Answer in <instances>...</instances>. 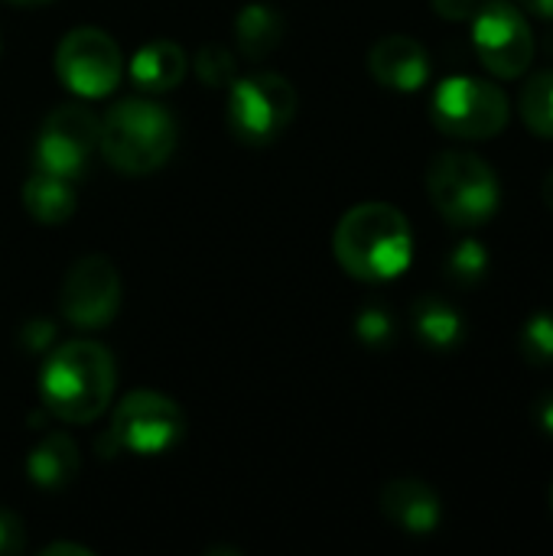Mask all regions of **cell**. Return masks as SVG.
<instances>
[{
  "label": "cell",
  "instance_id": "obj_1",
  "mask_svg": "<svg viewBox=\"0 0 553 556\" xmlns=\"http://www.w3.org/2000/svg\"><path fill=\"white\" fill-rule=\"evenodd\" d=\"M332 251L349 277L385 283L407 270L414 257V238L407 218L394 205L362 202L339 218Z\"/></svg>",
  "mask_w": 553,
  "mask_h": 556
},
{
  "label": "cell",
  "instance_id": "obj_2",
  "mask_svg": "<svg viewBox=\"0 0 553 556\" xmlns=\"http://www.w3.org/2000/svg\"><path fill=\"white\" fill-rule=\"evenodd\" d=\"M114 358L104 345L75 339L59 345L39 375V397L62 424L98 420L114 394Z\"/></svg>",
  "mask_w": 553,
  "mask_h": 556
},
{
  "label": "cell",
  "instance_id": "obj_3",
  "mask_svg": "<svg viewBox=\"0 0 553 556\" xmlns=\"http://www.w3.org/2000/svg\"><path fill=\"white\" fill-rule=\"evenodd\" d=\"M98 147L117 173L147 176L173 156L176 121L150 98H124L101 117Z\"/></svg>",
  "mask_w": 553,
  "mask_h": 556
},
{
  "label": "cell",
  "instance_id": "obj_4",
  "mask_svg": "<svg viewBox=\"0 0 553 556\" xmlns=\"http://www.w3.org/2000/svg\"><path fill=\"white\" fill-rule=\"evenodd\" d=\"M427 192L433 208L456 228H479L499 212V179L492 166L466 150H443L430 160Z\"/></svg>",
  "mask_w": 553,
  "mask_h": 556
},
{
  "label": "cell",
  "instance_id": "obj_5",
  "mask_svg": "<svg viewBox=\"0 0 553 556\" xmlns=\"http://www.w3.org/2000/svg\"><path fill=\"white\" fill-rule=\"evenodd\" d=\"M297 114V91L277 72L238 75L228 85V127L248 147H267L284 137Z\"/></svg>",
  "mask_w": 553,
  "mask_h": 556
},
{
  "label": "cell",
  "instance_id": "obj_6",
  "mask_svg": "<svg viewBox=\"0 0 553 556\" xmlns=\"http://www.w3.org/2000/svg\"><path fill=\"white\" fill-rule=\"evenodd\" d=\"M433 124L460 140H486L505 130L508 124V98L492 81L473 75L443 78L430 98Z\"/></svg>",
  "mask_w": 553,
  "mask_h": 556
},
{
  "label": "cell",
  "instance_id": "obj_7",
  "mask_svg": "<svg viewBox=\"0 0 553 556\" xmlns=\"http://www.w3.org/2000/svg\"><path fill=\"white\" fill-rule=\"evenodd\" d=\"M186 440V414L160 391H130L111 417V443L134 456H163Z\"/></svg>",
  "mask_w": 553,
  "mask_h": 556
},
{
  "label": "cell",
  "instance_id": "obj_8",
  "mask_svg": "<svg viewBox=\"0 0 553 556\" xmlns=\"http://www.w3.org/2000/svg\"><path fill=\"white\" fill-rule=\"evenodd\" d=\"M98 140H101V121L95 117V111H88L85 104H62L42 121L36 134L33 166L75 182L78 176L88 173Z\"/></svg>",
  "mask_w": 553,
  "mask_h": 556
},
{
  "label": "cell",
  "instance_id": "obj_9",
  "mask_svg": "<svg viewBox=\"0 0 553 556\" xmlns=\"http://www.w3.org/2000/svg\"><path fill=\"white\" fill-rule=\"evenodd\" d=\"M55 75L78 98H104L121 85L124 59L117 42L95 26H78L55 49Z\"/></svg>",
  "mask_w": 553,
  "mask_h": 556
},
{
  "label": "cell",
  "instance_id": "obj_10",
  "mask_svg": "<svg viewBox=\"0 0 553 556\" xmlns=\"http://www.w3.org/2000/svg\"><path fill=\"white\" fill-rule=\"evenodd\" d=\"M121 309V277L117 267L104 254L78 257L62 287H59V313L68 326L95 332L114 323Z\"/></svg>",
  "mask_w": 553,
  "mask_h": 556
},
{
  "label": "cell",
  "instance_id": "obj_11",
  "mask_svg": "<svg viewBox=\"0 0 553 556\" xmlns=\"http://www.w3.org/2000/svg\"><path fill=\"white\" fill-rule=\"evenodd\" d=\"M473 42L479 62L499 78H518L531 68L535 59V33L521 10L505 0H489L473 16Z\"/></svg>",
  "mask_w": 553,
  "mask_h": 556
},
{
  "label": "cell",
  "instance_id": "obj_12",
  "mask_svg": "<svg viewBox=\"0 0 553 556\" xmlns=\"http://www.w3.org/2000/svg\"><path fill=\"white\" fill-rule=\"evenodd\" d=\"M368 72L375 75L378 85H385L391 91H417V88H424V81L430 75V55L414 36L391 33L372 46Z\"/></svg>",
  "mask_w": 553,
  "mask_h": 556
},
{
  "label": "cell",
  "instance_id": "obj_13",
  "mask_svg": "<svg viewBox=\"0 0 553 556\" xmlns=\"http://www.w3.org/2000/svg\"><path fill=\"white\" fill-rule=\"evenodd\" d=\"M381 511L414 538H427L440 528V498L420 479H391L381 489Z\"/></svg>",
  "mask_w": 553,
  "mask_h": 556
},
{
  "label": "cell",
  "instance_id": "obj_14",
  "mask_svg": "<svg viewBox=\"0 0 553 556\" xmlns=\"http://www.w3.org/2000/svg\"><path fill=\"white\" fill-rule=\"evenodd\" d=\"M189 59L179 42L173 39H150L130 59V81L147 94L173 91L186 78Z\"/></svg>",
  "mask_w": 553,
  "mask_h": 556
},
{
  "label": "cell",
  "instance_id": "obj_15",
  "mask_svg": "<svg viewBox=\"0 0 553 556\" xmlns=\"http://www.w3.org/2000/svg\"><path fill=\"white\" fill-rule=\"evenodd\" d=\"M81 472V453L65 433H49L39 440L26 456V476L36 489L62 492L68 489Z\"/></svg>",
  "mask_w": 553,
  "mask_h": 556
},
{
  "label": "cell",
  "instance_id": "obj_16",
  "mask_svg": "<svg viewBox=\"0 0 553 556\" xmlns=\"http://www.w3.org/2000/svg\"><path fill=\"white\" fill-rule=\"evenodd\" d=\"M284 13L274 7V3H248L238 10L235 16V42H238V52L251 62H261L267 59L280 39H284Z\"/></svg>",
  "mask_w": 553,
  "mask_h": 556
},
{
  "label": "cell",
  "instance_id": "obj_17",
  "mask_svg": "<svg viewBox=\"0 0 553 556\" xmlns=\"http://www.w3.org/2000/svg\"><path fill=\"white\" fill-rule=\"evenodd\" d=\"M411 319L417 339L433 352H453L466 336L463 313L440 296H420L411 309Z\"/></svg>",
  "mask_w": 553,
  "mask_h": 556
},
{
  "label": "cell",
  "instance_id": "obj_18",
  "mask_svg": "<svg viewBox=\"0 0 553 556\" xmlns=\"http://www.w3.org/2000/svg\"><path fill=\"white\" fill-rule=\"evenodd\" d=\"M23 208L39 225H62L75 212V192L72 182L42 169H33V176L23 182Z\"/></svg>",
  "mask_w": 553,
  "mask_h": 556
},
{
  "label": "cell",
  "instance_id": "obj_19",
  "mask_svg": "<svg viewBox=\"0 0 553 556\" xmlns=\"http://www.w3.org/2000/svg\"><path fill=\"white\" fill-rule=\"evenodd\" d=\"M521 121L531 134L553 140V68L538 72L521 91Z\"/></svg>",
  "mask_w": 553,
  "mask_h": 556
},
{
  "label": "cell",
  "instance_id": "obj_20",
  "mask_svg": "<svg viewBox=\"0 0 553 556\" xmlns=\"http://www.w3.org/2000/svg\"><path fill=\"white\" fill-rule=\"evenodd\" d=\"M489 274V251L479 241H460L447 257V277L456 287H476Z\"/></svg>",
  "mask_w": 553,
  "mask_h": 556
},
{
  "label": "cell",
  "instance_id": "obj_21",
  "mask_svg": "<svg viewBox=\"0 0 553 556\" xmlns=\"http://www.w3.org/2000/svg\"><path fill=\"white\" fill-rule=\"evenodd\" d=\"M196 75L202 78V85H212V88H228L235 78H238V62H235V52L218 46V42H209L199 49L196 55Z\"/></svg>",
  "mask_w": 553,
  "mask_h": 556
},
{
  "label": "cell",
  "instance_id": "obj_22",
  "mask_svg": "<svg viewBox=\"0 0 553 556\" xmlns=\"http://www.w3.org/2000/svg\"><path fill=\"white\" fill-rule=\"evenodd\" d=\"M521 358L535 368L553 362V316L538 313L521 329Z\"/></svg>",
  "mask_w": 553,
  "mask_h": 556
},
{
  "label": "cell",
  "instance_id": "obj_23",
  "mask_svg": "<svg viewBox=\"0 0 553 556\" xmlns=\"http://www.w3.org/2000/svg\"><path fill=\"white\" fill-rule=\"evenodd\" d=\"M355 336L368 349H388L394 342V319L381 306H365L355 319Z\"/></svg>",
  "mask_w": 553,
  "mask_h": 556
},
{
  "label": "cell",
  "instance_id": "obj_24",
  "mask_svg": "<svg viewBox=\"0 0 553 556\" xmlns=\"http://www.w3.org/2000/svg\"><path fill=\"white\" fill-rule=\"evenodd\" d=\"M26 544V531L20 518L7 508H0V554H20Z\"/></svg>",
  "mask_w": 553,
  "mask_h": 556
},
{
  "label": "cell",
  "instance_id": "obj_25",
  "mask_svg": "<svg viewBox=\"0 0 553 556\" xmlns=\"http://www.w3.org/2000/svg\"><path fill=\"white\" fill-rule=\"evenodd\" d=\"M433 10L443 16V20H469L476 16L489 0H430Z\"/></svg>",
  "mask_w": 553,
  "mask_h": 556
},
{
  "label": "cell",
  "instance_id": "obj_26",
  "mask_svg": "<svg viewBox=\"0 0 553 556\" xmlns=\"http://www.w3.org/2000/svg\"><path fill=\"white\" fill-rule=\"evenodd\" d=\"M52 336H55V329H52V323H46V319H29V323L23 326V345H26L29 352L46 349V345L52 342Z\"/></svg>",
  "mask_w": 553,
  "mask_h": 556
},
{
  "label": "cell",
  "instance_id": "obj_27",
  "mask_svg": "<svg viewBox=\"0 0 553 556\" xmlns=\"http://www.w3.org/2000/svg\"><path fill=\"white\" fill-rule=\"evenodd\" d=\"M535 420L541 424V430H544V433H551L553 437V394H548V397H541V401H538V407H535Z\"/></svg>",
  "mask_w": 553,
  "mask_h": 556
},
{
  "label": "cell",
  "instance_id": "obj_28",
  "mask_svg": "<svg viewBox=\"0 0 553 556\" xmlns=\"http://www.w3.org/2000/svg\"><path fill=\"white\" fill-rule=\"evenodd\" d=\"M518 3L541 20H553V0H518Z\"/></svg>",
  "mask_w": 553,
  "mask_h": 556
},
{
  "label": "cell",
  "instance_id": "obj_29",
  "mask_svg": "<svg viewBox=\"0 0 553 556\" xmlns=\"http://www.w3.org/2000/svg\"><path fill=\"white\" fill-rule=\"evenodd\" d=\"M46 556H55V554H75V556H88L91 551L88 547H81V544H49L46 551H42Z\"/></svg>",
  "mask_w": 553,
  "mask_h": 556
},
{
  "label": "cell",
  "instance_id": "obj_30",
  "mask_svg": "<svg viewBox=\"0 0 553 556\" xmlns=\"http://www.w3.org/2000/svg\"><path fill=\"white\" fill-rule=\"evenodd\" d=\"M541 195H544V202L553 208V169L544 176V186H541Z\"/></svg>",
  "mask_w": 553,
  "mask_h": 556
},
{
  "label": "cell",
  "instance_id": "obj_31",
  "mask_svg": "<svg viewBox=\"0 0 553 556\" xmlns=\"http://www.w3.org/2000/svg\"><path fill=\"white\" fill-rule=\"evenodd\" d=\"M10 3H16V7H39V3H49V0H10Z\"/></svg>",
  "mask_w": 553,
  "mask_h": 556
},
{
  "label": "cell",
  "instance_id": "obj_32",
  "mask_svg": "<svg viewBox=\"0 0 553 556\" xmlns=\"http://www.w3.org/2000/svg\"><path fill=\"white\" fill-rule=\"evenodd\" d=\"M551 508H553V489H551Z\"/></svg>",
  "mask_w": 553,
  "mask_h": 556
}]
</instances>
